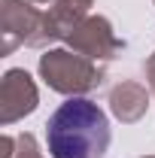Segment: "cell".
Returning a JSON list of instances; mask_svg holds the SVG:
<instances>
[{
    "mask_svg": "<svg viewBox=\"0 0 155 158\" xmlns=\"http://www.w3.org/2000/svg\"><path fill=\"white\" fill-rule=\"evenodd\" d=\"M52 158H103L110 146V118L88 98H70L46 122Z\"/></svg>",
    "mask_w": 155,
    "mask_h": 158,
    "instance_id": "cell-1",
    "label": "cell"
}]
</instances>
